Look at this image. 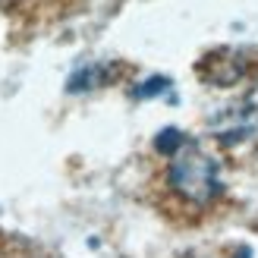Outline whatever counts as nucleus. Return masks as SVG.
Here are the masks:
<instances>
[{"label":"nucleus","mask_w":258,"mask_h":258,"mask_svg":"<svg viewBox=\"0 0 258 258\" xmlns=\"http://www.w3.org/2000/svg\"><path fill=\"white\" fill-rule=\"evenodd\" d=\"M170 186L189 202L208 205L217 192H221L217 161L208 151H202L196 142H186V145L170 158Z\"/></svg>","instance_id":"nucleus-1"},{"label":"nucleus","mask_w":258,"mask_h":258,"mask_svg":"<svg viewBox=\"0 0 258 258\" xmlns=\"http://www.w3.org/2000/svg\"><path fill=\"white\" fill-rule=\"evenodd\" d=\"M173 92V82L167 76H148L145 82H139L133 88V98L136 101H148V98H158V95H170Z\"/></svg>","instance_id":"nucleus-2"},{"label":"nucleus","mask_w":258,"mask_h":258,"mask_svg":"<svg viewBox=\"0 0 258 258\" xmlns=\"http://www.w3.org/2000/svg\"><path fill=\"white\" fill-rule=\"evenodd\" d=\"M186 142H189V139L179 133V129L170 126V129H161V133H158V139H154V148H158L161 154H167V158H173V154L183 148Z\"/></svg>","instance_id":"nucleus-3"},{"label":"nucleus","mask_w":258,"mask_h":258,"mask_svg":"<svg viewBox=\"0 0 258 258\" xmlns=\"http://www.w3.org/2000/svg\"><path fill=\"white\" fill-rule=\"evenodd\" d=\"M249 107H252V113L258 117V88H255V92H252V98H249Z\"/></svg>","instance_id":"nucleus-4"}]
</instances>
